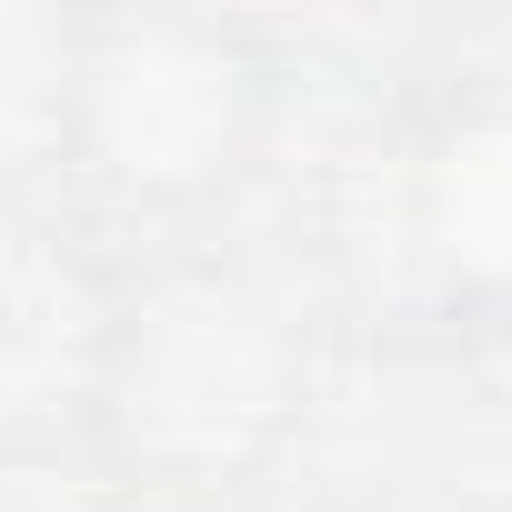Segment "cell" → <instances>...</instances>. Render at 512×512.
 <instances>
[{"instance_id": "7a4b0ae2", "label": "cell", "mask_w": 512, "mask_h": 512, "mask_svg": "<svg viewBox=\"0 0 512 512\" xmlns=\"http://www.w3.org/2000/svg\"><path fill=\"white\" fill-rule=\"evenodd\" d=\"M262 111V61L201 11H101L51 61V151L131 221L211 211L262 151Z\"/></svg>"}, {"instance_id": "6da1fadb", "label": "cell", "mask_w": 512, "mask_h": 512, "mask_svg": "<svg viewBox=\"0 0 512 512\" xmlns=\"http://www.w3.org/2000/svg\"><path fill=\"white\" fill-rule=\"evenodd\" d=\"M81 422L151 492L251 482L302 422V332L262 282L171 251L101 302Z\"/></svg>"}, {"instance_id": "3957f363", "label": "cell", "mask_w": 512, "mask_h": 512, "mask_svg": "<svg viewBox=\"0 0 512 512\" xmlns=\"http://www.w3.org/2000/svg\"><path fill=\"white\" fill-rule=\"evenodd\" d=\"M392 251L412 322L452 342L512 332V81H452L422 101L402 141Z\"/></svg>"}]
</instances>
